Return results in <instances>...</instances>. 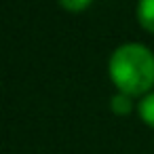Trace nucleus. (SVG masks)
I'll use <instances>...</instances> for the list:
<instances>
[{
	"instance_id": "nucleus-2",
	"label": "nucleus",
	"mask_w": 154,
	"mask_h": 154,
	"mask_svg": "<svg viewBox=\"0 0 154 154\" xmlns=\"http://www.w3.org/2000/svg\"><path fill=\"white\" fill-rule=\"evenodd\" d=\"M137 19L146 30L154 32V0H139L137 2Z\"/></svg>"
},
{
	"instance_id": "nucleus-5",
	"label": "nucleus",
	"mask_w": 154,
	"mask_h": 154,
	"mask_svg": "<svg viewBox=\"0 0 154 154\" xmlns=\"http://www.w3.org/2000/svg\"><path fill=\"white\" fill-rule=\"evenodd\" d=\"M59 5L68 11H82L85 7L91 5V0H59Z\"/></svg>"
},
{
	"instance_id": "nucleus-1",
	"label": "nucleus",
	"mask_w": 154,
	"mask_h": 154,
	"mask_svg": "<svg viewBox=\"0 0 154 154\" xmlns=\"http://www.w3.org/2000/svg\"><path fill=\"white\" fill-rule=\"evenodd\" d=\"M112 82L125 95H148L154 85V53L141 42H125L110 57Z\"/></svg>"
},
{
	"instance_id": "nucleus-4",
	"label": "nucleus",
	"mask_w": 154,
	"mask_h": 154,
	"mask_svg": "<svg viewBox=\"0 0 154 154\" xmlns=\"http://www.w3.org/2000/svg\"><path fill=\"white\" fill-rule=\"evenodd\" d=\"M110 106H112V112L114 114H129L131 110H133V101H131V95H125V93H116L114 97H112V101H110Z\"/></svg>"
},
{
	"instance_id": "nucleus-3",
	"label": "nucleus",
	"mask_w": 154,
	"mask_h": 154,
	"mask_svg": "<svg viewBox=\"0 0 154 154\" xmlns=\"http://www.w3.org/2000/svg\"><path fill=\"white\" fill-rule=\"evenodd\" d=\"M137 112H139V116L143 118L146 125L154 127V91L148 93V95H143V97L139 99V103H137Z\"/></svg>"
}]
</instances>
